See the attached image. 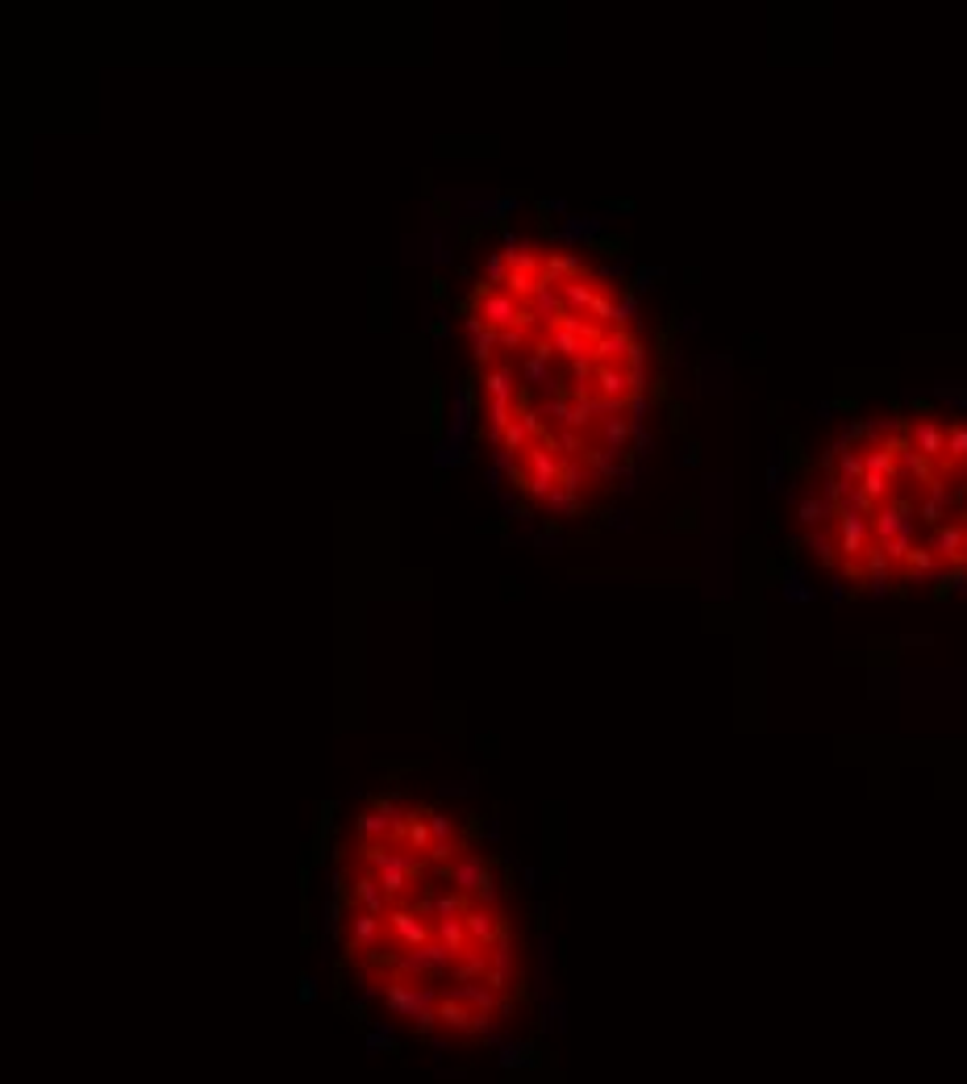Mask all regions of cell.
<instances>
[{"mask_svg":"<svg viewBox=\"0 0 967 1084\" xmlns=\"http://www.w3.org/2000/svg\"><path fill=\"white\" fill-rule=\"evenodd\" d=\"M793 526L847 588H967V413L884 405L847 417L804 463Z\"/></svg>","mask_w":967,"mask_h":1084,"instance_id":"3957f363","label":"cell"},{"mask_svg":"<svg viewBox=\"0 0 967 1084\" xmlns=\"http://www.w3.org/2000/svg\"><path fill=\"white\" fill-rule=\"evenodd\" d=\"M471 425L530 513L584 521L618 497L651 413V338L609 267L563 242L513 238L459 296Z\"/></svg>","mask_w":967,"mask_h":1084,"instance_id":"6da1fadb","label":"cell"},{"mask_svg":"<svg viewBox=\"0 0 967 1084\" xmlns=\"http://www.w3.org/2000/svg\"><path fill=\"white\" fill-rule=\"evenodd\" d=\"M326 939L338 985L434 1047H492L525 1026V910L488 835L422 792H367L330 843Z\"/></svg>","mask_w":967,"mask_h":1084,"instance_id":"7a4b0ae2","label":"cell"}]
</instances>
